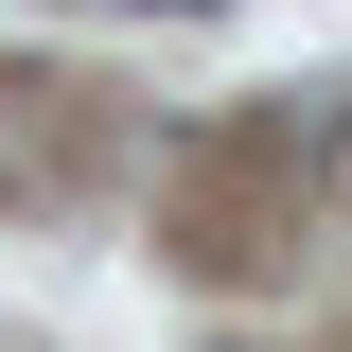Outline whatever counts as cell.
Wrapping results in <instances>:
<instances>
[{
    "instance_id": "obj_1",
    "label": "cell",
    "mask_w": 352,
    "mask_h": 352,
    "mask_svg": "<svg viewBox=\"0 0 352 352\" xmlns=\"http://www.w3.org/2000/svg\"><path fill=\"white\" fill-rule=\"evenodd\" d=\"M159 18H229V0H159Z\"/></svg>"
}]
</instances>
